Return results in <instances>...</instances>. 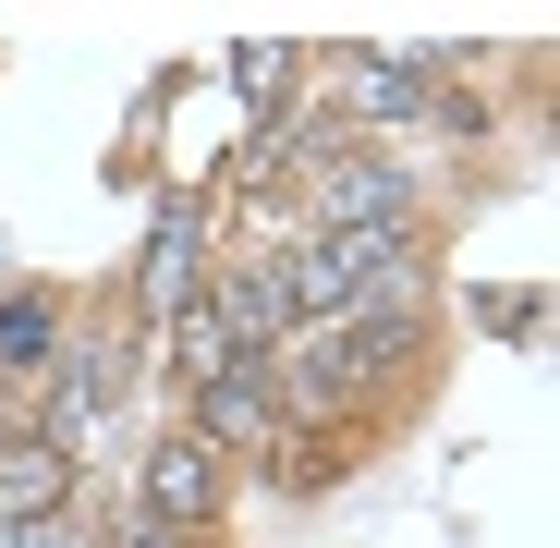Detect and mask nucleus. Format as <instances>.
Wrapping results in <instances>:
<instances>
[{
	"label": "nucleus",
	"mask_w": 560,
	"mask_h": 548,
	"mask_svg": "<svg viewBox=\"0 0 560 548\" xmlns=\"http://www.w3.org/2000/svg\"><path fill=\"white\" fill-rule=\"evenodd\" d=\"M61 500V451H37V439H0V524H37Z\"/></svg>",
	"instance_id": "obj_2"
},
{
	"label": "nucleus",
	"mask_w": 560,
	"mask_h": 548,
	"mask_svg": "<svg viewBox=\"0 0 560 548\" xmlns=\"http://www.w3.org/2000/svg\"><path fill=\"white\" fill-rule=\"evenodd\" d=\"M147 512L159 524H220V451L208 439H159L147 451Z\"/></svg>",
	"instance_id": "obj_1"
},
{
	"label": "nucleus",
	"mask_w": 560,
	"mask_h": 548,
	"mask_svg": "<svg viewBox=\"0 0 560 548\" xmlns=\"http://www.w3.org/2000/svg\"><path fill=\"white\" fill-rule=\"evenodd\" d=\"M0 548H61V512H37V524H0Z\"/></svg>",
	"instance_id": "obj_4"
},
{
	"label": "nucleus",
	"mask_w": 560,
	"mask_h": 548,
	"mask_svg": "<svg viewBox=\"0 0 560 548\" xmlns=\"http://www.w3.org/2000/svg\"><path fill=\"white\" fill-rule=\"evenodd\" d=\"M61 341V305L49 293H13V305H0V353H49Z\"/></svg>",
	"instance_id": "obj_3"
}]
</instances>
